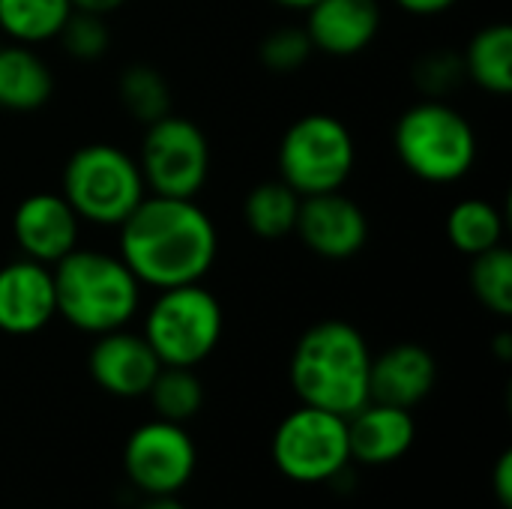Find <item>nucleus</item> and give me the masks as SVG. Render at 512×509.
<instances>
[{"label":"nucleus","instance_id":"obj_13","mask_svg":"<svg viewBox=\"0 0 512 509\" xmlns=\"http://www.w3.org/2000/svg\"><path fill=\"white\" fill-rule=\"evenodd\" d=\"M87 369L99 390L117 399H138L147 396L162 363L141 333L120 327L96 336L87 357Z\"/></svg>","mask_w":512,"mask_h":509},{"label":"nucleus","instance_id":"obj_15","mask_svg":"<svg viewBox=\"0 0 512 509\" xmlns=\"http://www.w3.org/2000/svg\"><path fill=\"white\" fill-rule=\"evenodd\" d=\"M438 384V360L417 342H399L378 357L369 369V402L414 411Z\"/></svg>","mask_w":512,"mask_h":509},{"label":"nucleus","instance_id":"obj_5","mask_svg":"<svg viewBox=\"0 0 512 509\" xmlns=\"http://www.w3.org/2000/svg\"><path fill=\"white\" fill-rule=\"evenodd\" d=\"M60 195L69 201L81 222L120 228L123 219L144 201L147 186L138 159H132L117 144L93 141L66 159Z\"/></svg>","mask_w":512,"mask_h":509},{"label":"nucleus","instance_id":"obj_4","mask_svg":"<svg viewBox=\"0 0 512 509\" xmlns=\"http://www.w3.org/2000/svg\"><path fill=\"white\" fill-rule=\"evenodd\" d=\"M393 147L402 168L432 186L459 183L477 162L471 120L444 99H423L402 111L393 129Z\"/></svg>","mask_w":512,"mask_h":509},{"label":"nucleus","instance_id":"obj_18","mask_svg":"<svg viewBox=\"0 0 512 509\" xmlns=\"http://www.w3.org/2000/svg\"><path fill=\"white\" fill-rule=\"evenodd\" d=\"M54 93L51 66L33 45H0V111H39Z\"/></svg>","mask_w":512,"mask_h":509},{"label":"nucleus","instance_id":"obj_27","mask_svg":"<svg viewBox=\"0 0 512 509\" xmlns=\"http://www.w3.org/2000/svg\"><path fill=\"white\" fill-rule=\"evenodd\" d=\"M465 81L462 54L453 48H432L414 63V84L426 99H444Z\"/></svg>","mask_w":512,"mask_h":509},{"label":"nucleus","instance_id":"obj_29","mask_svg":"<svg viewBox=\"0 0 512 509\" xmlns=\"http://www.w3.org/2000/svg\"><path fill=\"white\" fill-rule=\"evenodd\" d=\"M492 489H495V498L504 509L512 507V453L504 450L501 459L495 462V471H492Z\"/></svg>","mask_w":512,"mask_h":509},{"label":"nucleus","instance_id":"obj_20","mask_svg":"<svg viewBox=\"0 0 512 509\" xmlns=\"http://www.w3.org/2000/svg\"><path fill=\"white\" fill-rule=\"evenodd\" d=\"M447 240L468 258L504 246V213L486 198H462L447 213Z\"/></svg>","mask_w":512,"mask_h":509},{"label":"nucleus","instance_id":"obj_1","mask_svg":"<svg viewBox=\"0 0 512 509\" xmlns=\"http://www.w3.org/2000/svg\"><path fill=\"white\" fill-rule=\"evenodd\" d=\"M123 264L156 291L201 282L219 255V234L195 198L144 195L120 225Z\"/></svg>","mask_w":512,"mask_h":509},{"label":"nucleus","instance_id":"obj_30","mask_svg":"<svg viewBox=\"0 0 512 509\" xmlns=\"http://www.w3.org/2000/svg\"><path fill=\"white\" fill-rule=\"evenodd\" d=\"M399 9H405L408 15H420V18H432L441 15L447 9H453L459 0H393Z\"/></svg>","mask_w":512,"mask_h":509},{"label":"nucleus","instance_id":"obj_9","mask_svg":"<svg viewBox=\"0 0 512 509\" xmlns=\"http://www.w3.org/2000/svg\"><path fill=\"white\" fill-rule=\"evenodd\" d=\"M138 168L150 195L198 198L210 177V141L195 120L171 111L147 126Z\"/></svg>","mask_w":512,"mask_h":509},{"label":"nucleus","instance_id":"obj_3","mask_svg":"<svg viewBox=\"0 0 512 509\" xmlns=\"http://www.w3.org/2000/svg\"><path fill=\"white\" fill-rule=\"evenodd\" d=\"M57 315L90 336L126 327L141 306V282L120 255L72 249L51 267Z\"/></svg>","mask_w":512,"mask_h":509},{"label":"nucleus","instance_id":"obj_24","mask_svg":"<svg viewBox=\"0 0 512 509\" xmlns=\"http://www.w3.org/2000/svg\"><path fill=\"white\" fill-rule=\"evenodd\" d=\"M147 399L159 420L186 423L204 408V384L195 369L186 366H162L156 381L147 390Z\"/></svg>","mask_w":512,"mask_h":509},{"label":"nucleus","instance_id":"obj_2","mask_svg":"<svg viewBox=\"0 0 512 509\" xmlns=\"http://www.w3.org/2000/svg\"><path fill=\"white\" fill-rule=\"evenodd\" d=\"M372 351L366 336L339 318L312 324L294 345L288 378L300 405L351 417L369 402Z\"/></svg>","mask_w":512,"mask_h":509},{"label":"nucleus","instance_id":"obj_17","mask_svg":"<svg viewBox=\"0 0 512 509\" xmlns=\"http://www.w3.org/2000/svg\"><path fill=\"white\" fill-rule=\"evenodd\" d=\"M351 462L363 465H390L399 462L417 438L414 414L405 408L366 402L360 411L345 417Z\"/></svg>","mask_w":512,"mask_h":509},{"label":"nucleus","instance_id":"obj_16","mask_svg":"<svg viewBox=\"0 0 512 509\" xmlns=\"http://www.w3.org/2000/svg\"><path fill=\"white\" fill-rule=\"evenodd\" d=\"M378 0H318L306 9V33L315 51L330 57H354L366 51L381 33Z\"/></svg>","mask_w":512,"mask_h":509},{"label":"nucleus","instance_id":"obj_19","mask_svg":"<svg viewBox=\"0 0 512 509\" xmlns=\"http://www.w3.org/2000/svg\"><path fill=\"white\" fill-rule=\"evenodd\" d=\"M465 78L474 81L480 90L507 96L512 90V27L507 21H495L480 27L465 54Z\"/></svg>","mask_w":512,"mask_h":509},{"label":"nucleus","instance_id":"obj_8","mask_svg":"<svg viewBox=\"0 0 512 509\" xmlns=\"http://www.w3.org/2000/svg\"><path fill=\"white\" fill-rule=\"evenodd\" d=\"M273 462L282 477L303 486L339 480L351 465L345 417L300 405L273 432Z\"/></svg>","mask_w":512,"mask_h":509},{"label":"nucleus","instance_id":"obj_34","mask_svg":"<svg viewBox=\"0 0 512 509\" xmlns=\"http://www.w3.org/2000/svg\"><path fill=\"white\" fill-rule=\"evenodd\" d=\"M273 3H279V6H285V9H297V12H306L309 6H315L318 0H273Z\"/></svg>","mask_w":512,"mask_h":509},{"label":"nucleus","instance_id":"obj_12","mask_svg":"<svg viewBox=\"0 0 512 509\" xmlns=\"http://www.w3.org/2000/svg\"><path fill=\"white\" fill-rule=\"evenodd\" d=\"M81 219L57 192H33L18 201L12 213V237L24 258L54 267L78 249Z\"/></svg>","mask_w":512,"mask_h":509},{"label":"nucleus","instance_id":"obj_6","mask_svg":"<svg viewBox=\"0 0 512 509\" xmlns=\"http://www.w3.org/2000/svg\"><path fill=\"white\" fill-rule=\"evenodd\" d=\"M225 312L201 282L156 294L144 315V339L162 366H201L222 342Z\"/></svg>","mask_w":512,"mask_h":509},{"label":"nucleus","instance_id":"obj_33","mask_svg":"<svg viewBox=\"0 0 512 509\" xmlns=\"http://www.w3.org/2000/svg\"><path fill=\"white\" fill-rule=\"evenodd\" d=\"M495 345H498V357H501V360H510V357H512V336H510V333H501Z\"/></svg>","mask_w":512,"mask_h":509},{"label":"nucleus","instance_id":"obj_23","mask_svg":"<svg viewBox=\"0 0 512 509\" xmlns=\"http://www.w3.org/2000/svg\"><path fill=\"white\" fill-rule=\"evenodd\" d=\"M120 105L144 126L171 114V84L150 63H132L117 78Z\"/></svg>","mask_w":512,"mask_h":509},{"label":"nucleus","instance_id":"obj_31","mask_svg":"<svg viewBox=\"0 0 512 509\" xmlns=\"http://www.w3.org/2000/svg\"><path fill=\"white\" fill-rule=\"evenodd\" d=\"M72 3V9H78V12H93V15H111V12H117L123 3H129V0H69Z\"/></svg>","mask_w":512,"mask_h":509},{"label":"nucleus","instance_id":"obj_32","mask_svg":"<svg viewBox=\"0 0 512 509\" xmlns=\"http://www.w3.org/2000/svg\"><path fill=\"white\" fill-rule=\"evenodd\" d=\"M141 509H186L174 495H150L144 504H141Z\"/></svg>","mask_w":512,"mask_h":509},{"label":"nucleus","instance_id":"obj_22","mask_svg":"<svg viewBox=\"0 0 512 509\" xmlns=\"http://www.w3.org/2000/svg\"><path fill=\"white\" fill-rule=\"evenodd\" d=\"M69 15V0H0V33L18 45H42L60 36Z\"/></svg>","mask_w":512,"mask_h":509},{"label":"nucleus","instance_id":"obj_21","mask_svg":"<svg viewBox=\"0 0 512 509\" xmlns=\"http://www.w3.org/2000/svg\"><path fill=\"white\" fill-rule=\"evenodd\" d=\"M300 201L303 198L285 180H264L249 189L243 201V219L261 240H282L294 234Z\"/></svg>","mask_w":512,"mask_h":509},{"label":"nucleus","instance_id":"obj_14","mask_svg":"<svg viewBox=\"0 0 512 509\" xmlns=\"http://www.w3.org/2000/svg\"><path fill=\"white\" fill-rule=\"evenodd\" d=\"M57 318L51 267L15 258L0 267V333L33 336Z\"/></svg>","mask_w":512,"mask_h":509},{"label":"nucleus","instance_id":"obj_10","mask_svg":"<svg viewBox=\"0 0 512 509\" xmlns=\"http://www.w3.org/2000/svg\"><path fill=\"white\" fill-rule=\"evenodd\" d=\"M198 468L192 435L180 423L150 420L138 426L123 447V471L129 483L150 495H177Z\"/></svg>","mask_w":512,"mask_h":509},{"label":"nucleus","instance_id":"obj_26","mask_svg":"<svg viewBox=\"0 0 512 509\" xmlns=\"http://www.w3.org/2000/svg\"><path fill=\"white\" fill-rule=\"evenodd\" d=\"M57 39L63 42L66 54L72 60H81V63L102 60L111 48V30H108L105 15L78 12V9H72V15L66 18Z\"/></svg>","mask_w":512,"mask_h":509},{"label":"nucleus","instance_id":"obj_11","mask_svg":"<svg viewBox=\"0 0 512 509\" xmlns=\"http://www.w3.org/2000/svg\"><path fill=\"white\" fill-rule=\"evenodd\" d=\"M303 246L327 261H348L369 243V216L342 189L306 195L300 201L297 225Z\"/></svg>","mask_w":512,"mask_h":509},{"label":"nucleus","instance_id":"obj_28","mask_svg":"<svg viewBox=\"0 0 512 509\" xmlns=\"http://www.w3.org/2000/svg\"><path fill=\"white\" fill-rule=\"evenodd\" d=\"M312 54H315V45H312L306 27H297V24H285V27L267 33L258 48V57H261L264 69H270V72H297L309 63Z\"/></svg>","mask_w":512,"mask_h":509},{"label":"nucleus","instance_id":"obj_7","mask_svg":"<svg viewBox=\"0 0 512 509\" xmlns=\"http://www.w3.org/2000/svg\"><path fill=\"white\" fill-rule=\"evenodd\" d=\"M357 165L351 129L324 111L297 117L279 141V171L300 198L336 192Z\"/></svg>","mask_w":512,"mask_h":509},{"label":"nucleus","instance_id":"obj_25","mask_svg":"<svg viewBox=\"0 0 512 509\" xmlns=\"http://www.w3.org/2000/svg\"><path fill=\"white\" fill-rule=\"evenodd\" d=\"M471 291L483 309L498 318L512 315V255L510 249L495 246L483 255L471 258Z\"/></svg>","mask_w":512,"mask_h":509}]
</instances>
